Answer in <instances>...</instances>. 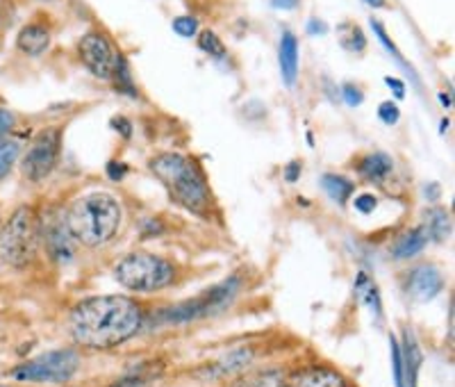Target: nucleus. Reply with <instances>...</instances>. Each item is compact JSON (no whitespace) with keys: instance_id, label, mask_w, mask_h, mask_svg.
Instances as JSON below:
<instances>
[{"instance_id":"f257e3e1","label":"nucleus","mask_w":455,"mask_h":387,"mask_svg":"<svg viewBox=\"0 0 455 387\" xmlns=\"http://www.w3.org/2000/svg\"><path fill=\"white\" fill-rule=\"evenodd\" d=\"M144 326V312L128 296L105 294L80 301L68 315V333L87 349H114L135 337Z\"/></svg>"},{"instance_id":"f03ea898","label":"nucleus","mask_w":455,"mask_h":387,"mask_svg":"<svg viewBox=\"0 0 455 387\" xmlns=\"http://www.w3.org/2000/svg\"><path fill=\"white\" fill-rule=\"evenodd\" d=\"M124 210L119 198L109 191H92L73 203L67 212L64 226L76 242L84 246H100L119 232Z\"/></svg>"},{"instance_id":"7ed1b4c3","label":"nucleus","mask_w":455,"mask_h":387,"mask_svg":"<svg viewBox=\"0 0 455 387\" xmlns=\"http://www.w3.org/2000/svg\"><path fill=\"white\" fill-rule=\"evenodd\" d=\"M153 176L166 187L169 197L185 210L207 214L210 212V187L201 169L180 153H164L150 160Z\"/></svg>"},{"instance_id":"20e7f679","label":"nucleus","mask_w":455,"mask_h":387,"mask_svg":"<svg viewBox=\"0 0 455 387\" xmlns=\"http://www.w3.org/2000/svg\"><path fill=\"white\" fill-rule=\"evenodd\" d=\"M114 278L130 292L150 294V292H160V289L169 287L176 278V269L162 255L140 251V254H130L116 262Z\"/></svg>"},{"instance_id":"39448f33","label":"nucleus","mask_w":455,"mask_h":387,"mask_svg":"<svg viewBox=\"0 0 455 387\" xmlns=\"http://www.w3.org/2000/svg\"><path fill=\"white\" fill-rule=\"evenodd\" d=\"M36 254V223L30 207H19L0 230V258L14 269H23Z\"/></svg>"},{"instance_id":"423d86ee","label":"nucleus","mask_w":455,"mask_h":387,"mask_svg":"<svg viewBox=\"0 0 455 387\" xmlns=\"http://www.w3.org/2000/svg\"><path fill=\"white\" fill-rule=\"evenodd\" d=\"M78 369V353L71 349H55L21 362L12 369L10 376L19 383H67L76 376Z\"/></svg>"},{"instance_id":"0eeeda50","label":"nucleus","mask_w":455,"mask_h":387,"mask_svg":"<svg viewBox=\"0 0 455 387\" xmlns=\"http://www.w3.org/2000/svg\"><path fill=\"white\" fill-rule=\"evenodd\" d=\"M60 149H62V130L60 128H46L36 134L32 140L30 149L26 150L21 160L23 176L32 182H42L51 176V171L55 169L57 157H60Z\"/></svg>"},{"instance_id":"6e6552de","label":"nucleus","mask_w":455,"mask_h":387,"mask_svg":"<svg viewBox=\"0 0 455 387\" xmlns=\"http://www.w3.org/2000/svg\"><path fill=\"white\" fill-rule=\"evenodd\" d=\"M237 285H239L237 278L226 280V283L214 287L212 292H207V294L201 296V299L187 301V303L178 305V308L162 312V319L169 321V324H182V321H192L196 319V317L207 315V312L221 308V305H226L228 301L233 299V294L237 292Z\"/></svg>"},{"instance_id":"1a4fd4ad","label":"nucleus","mask_w":455,"mask_h":387,"mask_svg":"<svg viewBox=\"0 0 455 387\" xmlns=\"http://www.w3.org/2000/svg\"><path fill=\"white\" fill-rule=\"evenodd\" d=\"M80 60L96 77H112L119 55L114 51L112 42L100 32H87L78 44Z\"/></svg>"},{"instance_id":"9d476101","label":"nucleus","mask_w":455,"mask_h":387,"mask_svg":"<svg viewBox=\"0 0 455 387\" xmlns=\"http://www.w3.org/2000/svg\"><path fill=\"white\" fill-rule=\"evenodd\" d=\"M280 387H351L347 378L331 367H307L294 372L291 376H284Z\"/></svg>"},{"instance_id":"9b49d317","label":"nucleus","mask_w":455,"mask_h":387,"mask_svg":"<svg viewBox=\"0 0 455 387\" xmlns=\"http://www.w3.org/2000/svg\"><path fill=\"white\" fill-rule=\"evenodd\" d=\"M444 278L433 264H421L408 274V294L417 301H430L440 294Z\"/></svg>"},{"instance_id":"f8f14e48","label":"nucleus","mask_w":455,"mask_h":387,"mask_svg":"<svg viewBox=\"0 0 455 387\" xmlns=\"http://www.w3.org/2000/svg\"><path fill=\"white\" fill-rule=\"evenodd\" d=\"M278 62H280V76H283L287 87H294L296 76H299V39L294 32L284 30L280 36L278 48Z\"/></svg>"},{"instance_id":"ddd939ff","label":"nucleus","mask_w":455,"mask_h":387,"mask_svg":"<svg viewBox=\"0 0 455 387\" xmlns=\"http://www.w3.org/2000/svg\"><path fill=\"white\" fill-rule=\"evenodd\" d=\"M48 44H51V30H48V26L36 21L23 26V30L19 32V36H16V48L30 57L46 52Z\"/></svg>"},{"instance_id":"4468645a","label":"nucleus","mask_w":455,"mask_h":387,"mask_svg":"<svg viewBox=\"0 0 455 387\" xmlns=\"http://www.w3.org/2000/svg\"><path fill=\"white\" fill-rule=\"evenodd\" d=\"M360 176L371 182H385L394 171V162L387 153H369L364 155L363 162L357 165Z\"/></svg>"},{"instance_id":"2eb2a0df","label":"nucleus","mask_w":455,"mask_h":387,"mask_svg":"<svg viewBox=\"0 0 455 387\" xmlns=\"http://www.w3.org/2000/svg\"><path fill=\"white\" fill-rule=\"evenodd\" d=\"M426 244H428V232H426V228H414V230H408L405 235L398 238V242L392 248V254L398 260L412 258V255L419 254Z\"/></svg>"},{"instance_id":"dca6fc26","label":"nucleus","mask_w":455,"mask_h":387,"mask_svg":"<svg viewBox=\"0 0 455 387\" xmlns=\"http://www.w3.org/2000/svg\"><path fill=\"white\" fill-rule=\"evenodd\" d=\"M251 360H253V353H251V349H239V351H233L230 356H226V358H221V360L214 362V365L207 369V374H212L210 378L230 376V374L242 372L243 367L249 365Z\"/></svg>"},{"instance_id":"f3484780","label":"nucleus","mask_w":455,"mask_h":387,"mask_svg":"<svg viewBox=\"0 0 455 387\" xmlns=\"http://www.w3.org/2000/svg\"><path fill=\"white\" fill-rule=\"evenodd\" d=\"M284 381L283 369H262V372L242 374L230 387H280Z\"/></svg>"},{"instance_id":"a211bd4d","label":"nucleus","mask_w":455,"mask_h":387,"mask_svg":"<svg viewBox=\"0 0 455 387\" xmlns=\"http://www.w3.org/2000/svg\"><path fill=\"white\" fill-rule=\"evenodd\" d=\"M426 232L428 239L444 242L451 232V217L446 210H428L426 212Z\"/></svg>"},{"instance_id":"6ab92c4d","label":"nucleus","mask_w":455,"mask_h":387,"mask_svg":"<svg viewBox=\"0 0 455 387\" xmlns=\"http://www.w3.org/2000/svg\"><path fill=\"white\" fill-rule=\"evenodd\" d=\"M321 185H323L328 197L337 203H344L353 194V182L344 176H335V173H326L321 178Z\"/></svg>"},{"instance_id":"aec40b11","label":"nucleus","mask_w":455,"mask_h":387,"mask_svg":"<svg viewBox=\"0 0 455 387\" xmlns=\"http://www.w3.org/2000/svg\"><path fill=\"white\" fill-rule=\"evenodd\" d=\"M19 155H21V144L19 141L0 140V181H5L10 176V171L14 169Z\"/></svg>"},{"instance_id":"412c9836","label":"nucleus","mask_w":455,"mask_h":387,"mask_svg":"<svg viewBox=\"0 0 455 387\" xmlns=\"http://www.w3.org/2000/svg\"><path fill=\"white\" fill-rule=\"evenodd\" d=\"M339 44L351 52H363L367 48V36L353 23H344L339 28Z\"/></svg>"},{"instance_id":"4be33fe9","label":"nucleus","mask_w":455,"mask_h":387,"mask_svg":"<svg viewBox=\"0 0 455 387\" xmlns=\"http://www.w3.org/2000/svg\"><path fill=\"white\" fill-rule=\"evenodd\" d=\"M405 340H408L405 342V367H408V381L414 385V381H417V372H419V365H421V351L410 333L405 335Z\"/></svg>"},{"instance_id":"5701e85b","label":"nucleus","mask_w":455,"mask_h":387,"mask_svg":"<svg viewBox=\"0 0 455 387\" xmlns=\"http://www.w3.org/2000/svg\"><path fill=\"white\" fill-rule=\"evenodd\" d=\"M198 48L212 57L226 55V46H223V42L219 39V35L214 30H203L201 35H198Z\"/></svg>"},{"instance_id":"b1692460","label":"nucleus","mask_w":455,"mask_h":387,"mask_svg":"<svg viewBox=\"0 0 455 387\" xmlns=\"http://www.w3.org/2000/svg\"><path fill=\"white\" fill-rule=\"evenodd\" d=\"M371 28H373V30H376L378 39H380V42H383L385 51H387L389 55H394V57H396V62L401 64V67L405 69V73H410V76H412L414 80H417V73L412 71V67H408V64H405V60H403V57H401V52H398L396 44H394V42H389V36H387V32H385V28L380 26V23H378V21H373V19H371Z\"/></svg>"},{"instance_id":"393cba45","label":"nucleus","mask_w":455,"mask_h":387,"mask_svg":"<svg viewBox=\"0 0 455 387\" xmlns=\"http://www.w3.org/2000/svg\"><path fill=\"white\" fill-rule=\"evenodd\" d=\"M114 77H116V87L121 89V92H128L135 96V87H132V77H130V71H128V64H125L124 57L119 55V62H116V69H114L112 73Z\"/></svg>"},{"instance_id":"a878e982","label":"nucleus","mask_w":455,"mask_h":387,"mask_svg":"<svg viewBox=\"0 0 455 387\" xmlns=\"http://www.w3.org/2000/svg\"><path fill=\"white\" fill-rule=\"evenodd\" d=\"M173 30L180 36H194L198 32V21L194 16H178L173 19Z\"/></svg>"},{"instance_id":"bb28decb","label":"nucleus","mask_w":455,"mask_h":387,"mask_svg":"<svg viewBox=\"0 0 455 387\" xmlns=\"http://www.w3.org/2000/svg\"><path fill=\"white\" fill-rule=\"evenodd\" d=\"M378 117H380V121L387 125H394L398 121V117H401V112H398L396 103H392V101H385V103H380V108H378Z\"/></svg>"},{"instance_id":"cd10ccee","label":"nucleus","mask_w":455,"mask_h":387,"mask_svg":"<svg viewBox=\"0 0 455 387\" xmlns=\"http://www.w3.org/2000/svg\"><path fill=\"white\" fill-rule=\"evenodd\" d=\"M153 376V374H146V372H135V374H128V376H124L121 381L114 383L112 387H144L146 381Z\"/></svg>"},{"instance_id":"c85d7f7f","label":"nucleus","mask_w":455,"mask_h":387,"mask_svg":"<svg viewBox=\"0 0 455 387\" xmlns=\"http://www.w3.org/2000/svg\"><path fill=\"white\" fill-rule=\"evenodd\" d=\"M341 93H344V101H347L348 105H360L364 101L363 89H357L355 85H344Z\"/></svg>"},{"instance_id":"c756f323","label":"nucleus","mask_w":455,"mask_h":387,"mask_svg":"<svg viewBox=\"0 0 455 387\" xmlns=\"http://www.w3.org/2000/svg\"><path fill=\"white\" fill-rule=\"evenodd\" d=\"M12 128H14V114H12L10 109L0 108V140H3Z\"/></svg>"},{"instance_id":"7c9ffc66","label":"nucleus","mask_w":455,"mask_h":387,"mask_svg":"<svg viewBox=\"0 0 455 387\" xmlns=\"http://www.w3.org/2000/svg\"><path fill=\"white\" fill-rule=\"evenodd\" d=\"M373 207H376V197L373 194H360V197L355 198V210L357 212H373Z\"/></svg>"},{"instance_id":"2f4dec72","label":"nucleus","mask_w":455,"mask_h":387,"mask_svg":"<svg viewBox=\"0 0 455 387\" xmlns=\"http://www.w3.org/2000/svg\"><path fill=\"white\" fill-rule=\"evenodd\" d=\"M385 83H387V87L392 89L394 93H396V99H403L405 96V87L401 80H396V77H385Z\"/></svg>"},{"instance_id":"473e14b6","label":"nucleus","mask_w":455,"mask_h":387,"mask_svg":"<svg viewBox=\"0 0 455 387\" xmlns=\"http://www.w3.org/2000/svg\"><path fill=\"white\" fill-rule=\"evenodd\" d=\"M300 173V162H290V165L284 166V176H287V181L294 182L296 178H299Z\"/></svg>"},{"instance_id":"72a5a7b5","label":"nucleus","mask_w":455,"mask_h":387,"mask_svg":"<svg viewBox=\"0 0 455 387\" xmlns=\"http://www.w3.org/2000/svg\"><path fill=\"white\" fill-rule=\"evenodd\" d=\"M108 173L112 181H119V178H124L121 173H125V165H116V162H112V165H108Z\"/></svg>"},{"instance_id":"f704fd0d","label":"nucleus","mask_w":455,"mask_h":387,"mask_svg":"<svg viewBox=\"0 0 455 387\" xmlns=\"http://www.w3.org/2000/svg\"><path fill=\"white\" fill-rule=\"evenodd\" d=\"M323 32H326V23L323 21L312 19V21L307 23V35H323Z\"/></svg>"},{"instance_id":"c9c22d12","label":"nucleus","mask_w":455,"mask_h":387,"mask_svg":"<svg viewBox=\"0 0 455 387\" xmlns=\"http://www.w3.org/2000/svg\"><path fill=\"white\" fill-rule=\"evenodd\" d=\"M271 3H274V7H278V10H294L300 0H271Z\"/></svg>"},{"instance_id":"e433bc0d","label":"nucleus","mask_w":455,"mask_h":387,"mask_svg":"<svg viewBox=\"0 0 455 387\" xmlns=\"http://www.w3.org/2000/svg\"><path fill=\"white\" fill-rule=\"evenodd\" d=\"M114 128H116V130H121V133H124V137H125V140H128V137H130V124H128V121H125V119H114Z\"/></svg>"},{"instance_id":"4c0bfd02","label":"nucleus","mask_w":455,"mask_h":387,"mask_svg":"<svg viewBox=\"0 0 455 387\" xmlns=\"http://www.w3.org/2000/svg\"><path fill=\"white\" fill-rule=\"evenodd\" d=\"M367 5L376 7V10H380V7H387V0H364Z\"/></svg>"},{"instance_id":"58836bf2","label":"nucleus","mask_w":455,"mask_h":387,"mask_svg":"<svg viewBox=\"0 0 455 387\" xmlns=\"http://www.w3.org/2000/svg\"><path fill=\"white\" fill-rule=\"evenodd\" d=\"M440 99H442V105H446V108H449V105H451V99H449V96H444V93H442Z\"/></svg>"},{"instance_id":"ea45409f","label":"nucleus","mask_w":455,"mask_h":387,"mask_svg":"<svg viewBox=\"0 0 455 387\" xmlns=\"http://www.w3.org/2000/svg\"><path fill=\"white\" fill-rule=\"evenodd\" d=\"M0 387H10V385H3V383H0Z\"/></svg>"}]
</instances>
